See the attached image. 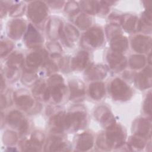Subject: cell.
<instances>
[{"label": "cell", "instance_id": "17", "mask_svg": "<svg viewBox=\"0 0 152 152\" xmlns=\"http://www.w3.org/2000/svg\"><path fill=\"white\" fill-rule=\"evenodd\" d=\"M42 61V56L37 53H31L27 57V65L31 67H37L39 66Z\"/></svg>", "mask_w": 152, "mask_h": 152}, {"label": "cell", "instance_id": "24", "mask_svg": "<svg viewBox=\"0 0 152 152\" xmlns=\"http://www.w3.org/2000/svg\"><path fill=\"white\" fill-rule=\"evenodd\" d=\"M21 119L22 116L21 113L17 112H13L11 113L10 116H9V122H10L11 124H14L15 125H18V123H20Z\"/></svg>", "mask_w": 152, "mask_h": 152}, {"label": "cell", "instance_id": "11", "mask_svg": "<svg viewBox=\"0 0 152 152\" xmlns=\"http://www.w3.org/2000/svg\"><path fill=\"white\" fill-rule=\"evenodd\" d=\"M104 93L103 84L101 83L92 84L90 86V94L95 99H100Z\"/></svg>", "mask_w": 152, "mask_h": 152}, {"label": "cell", "instance_id": "21", "mask_svg": "<svg viewBox=\"0 0 152 152\" xmlns=\"http://www.w3.org/2000/svg\"><path fill=\"white\" fill-rule=\"evenodd\" d=\"M83 8L89 13L96 12L99 11L100 4L96 1H83Z\"/></svg>", "mask_w": 152, "mask_h": 152}, {"label": "cell", "instance_id": "5", "mask_svg": "<svg viewBox=\"0 0 152 152\" xmlns=\"http://www.w3.org/2000/svg\"><path fill=\"white\" fill-rule=\"evenodd\" d=\"M103 33L99 28H93L88 31L84 36L85 41L87 44L96 47L100 45L103 41Z\"/></svg>", "mask_w": 152, "mask_h": 152}, {"label": "cell", "instance_id": "27", "mask_svg": "<svg viewBox=\"0 0 152 152\" xmlns=\"http://www.w3.org/2000/svg\"><path fill=\"white\" fill-rule=\"evenodd\" d=\"M151 94H150L147 97L144 104V110L149 114H151Z\"/></svg>", "mask_w": 152, "mask_h": 152}, {"label": "cell", "instance_id": "26", "mask_svg": "<svg viewBox=\"0 0 152 152\" xmlns=\"http://www.w3.org/2000/svg\"><path fill=\"white\" fill-rule=\"evenodd\" d=\"M137 22V18L134 17H130L129 18H127V20L125 21L124 24V27L125 29L128 30L134 29L135 23Z\"/></svg>", "mask_w": 152, "mask_h": 152}, {"label": "cell", "instance_id": "12", "mask_svg": "<svg viewBox=\"0 0 152 152\" xmlns=\"http://www.w3.org/2000/svg\"><path fill=\"white\" fill-rule=\"evenodd\" d=\"M88 60V54L85 52H80L73 59L72 62V67L75 69H81L83 68Z\"/></svg>", "mask_w": 152, "mask_h": 152}, {"label": "cell", "instance_id": "25", "mask_svg": "<svg viewBox=\"0 0 152 152\" xmlns=\"http://www.w3.org/2000/svg\"><path fill=\"white\" fill-rule=\"evenodd\" d=\"M9 61H8V64L9 65H12L13 67L15 68L17 67V65H20L22 63L23 58L22 56L20 55H14L13 56H11Z\"/></svg>", "mask_w": 152, "mask_h": 152}, {"label": "cell", "instance_id": "1", "mask_svg": "<svg viewBox=\"0 0 152 152\" xmlns=\"http://www.w3.org/2000/svg\"><path fill=\"white\" fill-rule=\"evenodd\" d=\"M46 12L47 8L45 4L40 1L33 2L28 7V16L35 23H39L43 20Z\"/></svg>", "mask_w": 152, "mask_h": 152}, {"label": "cell", "instance_id": "15", "mask_svg": "<svg viewBox=\"0 0 152 152\" xmlns=\"http://www.w3.org/2000/svg\"><path fill=\"white\" fill-rule=\"evenodd\" d=\"M109 61L111 67L113 68L118 67V65L119 67H121L124 65V63L125 64L123 56L118 53L110 54L109 57Z\"/></svg>", "mask_w": 152, "mask_h": 152}, {"label": "cell", "instance_id": "18", "mask_svg": "<svg viewBox=\"0 0 152 152\" xmlns=\"http://www.w3.org/2000/svg\"><path fill=\"white\" fill-rule=\"evenodd\" d=\"M65 118L64 115L62 113H59L57 115L55 116L52 120L51 124L53 127V129L59 130L61 128H62L64 125H65Z\"/></svg>", "mask_w": 152, "mask_h": 152}, {"label": "cell", "instance_id": "3", "mask_svg": "<svg viewBox=\"0 0 152 152\" xmlns=\"http://www.w3.org/2000/svg\"><path fill=\"white\" fill-rule=\"evenodd\" d=\"M85 114L81 112H77L69 114L65 117V126L66 128L77 130L81 127L85 120Z\"/></svg>", "mask_w": 152, "mask_h": 152}, {"label": "cell", "instance_id": "2", "mask_svg": "<svg viewBox=\"0 0 152 152\" xmlns=\"http://www.w3.org/2000/svg\"><path fill=\"white\" fill-rule=\"evenodd\" d=\"M110 91L112 95L118 99H124L128 98L130 95V90L127 85L119 79H115L113 81Z\"/></svg>", "mask_w": 152, "mask_h": 152}, {"label": "cell", "instance_id": "19", "mask_svg": "<svg viewBox=\"0 0 152 152\" xmlns=\"http://www.w3.org/2000/svg\"><path fill=\"white\" fill-rule=\"evenodd\" d=\"M90 78L93 79H100L104 77L106 73L105 68L102 66H96L90 71Z\"/></svg>", "mask_w": 152, "mask_h": 152}, {"label": "cell", "instance_id": "20", "mask_svg": "<svg viewBox=\"0 0 152 152\" xmlns=\"http://www.w3.org/2000/svg\"><path fill=\"white\" fill-rule=\"evenodd\" d=\"M17 103L20 107H22L23 109L28 108L31 106L33 103L32 99L29 96L23 95L18 97L16 100Z\"/></svg>", "mask_w": 152, "mask_h": 152}, {"label": "cell", "instance_id": "22", "mask_svg": "<svg viewBox=\"0 0 152 152\" xmlns=\"http://www.w3.org/2000/svg\"><path fill=\"white\" fill-rule=\"evenodd\" d=\"M145 64V58L144 56L140 55H135L132 56L130 60V64L132 67L135 68H139L143 66Z\"/></svg>", "mask_w": 152, "mask_h": 152}, {"label": "cell", "instance_id": "23", "mask_svg": "<svg viewBox=\"0 0 152 152\" xmlns=\"http://www.w3.org/2000/svg\"><path fill=\"white\" fill-rule=\"evenodd\" d=\"M77 23L80 27H87L90 23V20L88 17V16L86 15H81L79 17H78Z\"/></svg>", "mask_w": 152, "mask_h": 152}, {"label": "cell", "instance_id": "7", "mask_svg": "<svg viewBox=\"0 0 152 152\" xmlns=\"http://www.w3.org/2000/svg\"><path fill=\"white\" fill-rule=\"evenodd\" d=\"M151 69L147 68L138 75L137 80V85L142 88L150 87L151 82Z\"/></svg>", "mask_w": 152, "mask_h": 152}, {"label": "cell", "instance_id": "6", "mask_svg": "<svg viewBox=\"0 0 152 152\" xmlns=\"http://www.w3.org/2000/svg\"><path fill=\"white\" fill-rule=\"evenodd\" d=\"M151 46V40L149 37L139 36L132 40V46L138 52H144L148 50Z\"/></svg>", "mask_w": 152, "mask_h": 152}, {"label": "cell", "instance_id": "8", "mask_svg": "<svg viewBox=\"0 0 152 152\" xmlns=\"http://www.w3.org/2000/svg\"><path fill=\"white\" fill-rule=\"evenodd\" d=\"M25 39L26 40V43L28 44L29 46H34L36 45H38L40 43L41 37L36 30V29L30 25V27L28 29V31L26 35Z\"/></svg>", "mask_w": 152, "mask_h": 152}, {"label": "cell", "instance_id": "4", "mask_svg": "<svg viewBox=\"0 0 152 152\" xmlns=\"http://www.w3.org/2000/svg\"><path fill=\"white\" fill-rule=\"evenodd\" d=\"M107 141L109 145H112L114 143L119 145L124 138L122 128L118 125H111L109 127L107 132Z\"/></svg>", "mask_w": 152, "mask_h": 152}, {"label": "cell", "instance_id": "14", "mask_svg": "<svg viewBox=\"0 0 152 152\" xmlns=\"http://www.w3.org/2000/svg\"><path fill=\"white\" fill-rule=\"evenodd\" d=\"M151 124L148 120L141 119L138 122L137 134L140 136H144L148 134L150 129Z\"/></svg>", "mask_w": 152, "mask_h": 152}, {"label": "cell", "instance_id": "16", "mask_svg": "<svg viewBox=\"0 0 152 152\" xmlns=\"http://www.w3.org/2000/svg\"><path fill=\"white\" fill-rule=\"evenodd\" d=\"M71 97L72 99L81 96L84 94V87L77 82H72L70 84Z\"/></svg>", "mask_w": 152, "mask_h": 152}, {"label": "cell", "instance_id": "9", "mask_svg": "<svg viewBox=\"0 0 152 152\" xmlns=\"http://www.w3.org/2000/svg\"><path fill=\"white\" fill-rule=\"evenodd\" d=\"M25 24L23 21L17 20L12 22L10 27V34L14 39L18 38L24 30Z\"/></svg>", "mask_w": 152, "mask_h": 152}, {"label": "cell", "instance_id": "13", "mask_svg": "<svg viewBox=\"0 0 152 152\" xmlns=\"http://www.w3.org/2000/svg\"><path fill=\"white\" fill-rule=\"evenodd\" d=\"M112 47L113 50L116 52L124 50L127 47V41L125 37H118L112 42Z\"/></svg>", "mask_w": 152, "mask_h": 152}, {"label": "cell", "instance_id": "10", "mask_svg": "<svg viewBox=\"0 0 152 152\" xmlns=\"http://www.w3.org/2000/svg\"><path fill=\"white\" fill-rule=\"evenodd\" d=\"M93 145V138L89 134H83L79 138L78 141V147L82 150H86Z\"/></svg>", "mask_w": 152, "mask_h": 152}]
</instances>
